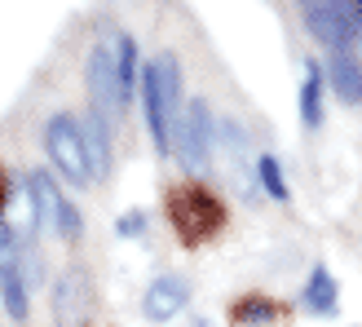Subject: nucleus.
<instances>
[{"mask_svg":"<svg viewBox=\"0 0 362 327\" xmlns=\"http://www.w3.org/2000/svg\"><path fill=\"white\" fill-rule=\"evenodd\" d=\"M115 230L119 234H141V230H146V217H141V212H124L115 222Z\"/></svg>","mask_w":362,"mask_h":327,"instance_id":"obj_18","label":"nucleus"},{"mask_svg":"<svg viewBox=\"0 0 362 327\" xmlns=\"http://www.w3.org/2000/svg\"><path fill=\"white\" fill-rule=\"evenodd\" d=\"M168 217H173V230L181 234V243H204L226 226L221 199L212 190H204V186H194V181L168 190Z\"/></svg>","mask_w":362,"mask_h":327,"instance_id":"obj_1","label":"nucleus"},{"mask_svg":"<svg viewBox=\"0 0 362 327\" xmlns=\"http://www.w3.org/2000/svg\"><path fill=\"white\" fill-rule=\"evenodd\" d=\"M186 301H190V283L181 279V275H164V279H155V283L146 287L141 310H146L151 323H168L173 314L186 310Z\"/></svg>","mask_w":362,"mask_h":327,"instance_id":"obj_8","label":"nucleus"},{"mask_svg":"<svg viewBox=\"0 0 362 327\" xmlns=\"http://www.w3.org/2000/svg\"><path fill=\"white\" fill-rule=\"evenodd\" d=\"M300 301H305V310H314V314H336V279L327 275V265H314Z\"/></svg>","mask_w":362,"mask_h":327,"instance_id":"obj_11","label":"nucleus"},{"mask_svg":"<svg viewBox=\"0 0 362 327\" xmlns=\"http://www.w3.org/2000/svg\"><path fill=\"white\" fill-rule=\"evenodd\" d=\"M5 199H9V190H5V181H0V212H5Z\"/></svg>","mask_w":362,"mask_h":327,"instance_id":"obj_19","label":"nucleus"},{"mask_svg":"<svg viewBox=\"0 0 362 327\" xmlns=\"http://www.w3.org/2000/svg\"><path fill=\"white\" fill-rule=\"evenodd\" d=\"M257 173H261V186L274 195V199H287V181H283V168H279V159L274 155H261L257 159Z\"/></svg>","mask_w":362,"mask_h":327,"instance_id":"obj_17","label":"nucleus"},{"mask_svg":"<svg viewBox=\"0 0 362 327\" xmlns=\"http://www.w3.org/2000/svg\"><path fill=\"white\" fill-rule=\"evenodd\" d=\"M354 18H358V23H362V0H354Z\"/></svg>","mask_w":362,"mask_h":327,"instance_id":"obj_20","label":"nucleus"},{"mask_svg":"<svg viewBox=\"0 0 362 327\" xmlns=\"http://www.w3.org/2000/svg\"><path fill=\"white\" fill-rule=\"evenodd\" d=\"M234 323H243V327H269V323H279V305L265 301V297H243L239 305H234Z\"/></svg>","mask_w":362,"mask_h":327,"instance_id":"obj_14","label":"nucleus"},{"mask_svg":"<svg viewBox=\"0 0 362 327\" xmlns=\"http://www.w3.org/2000/svg\"><path fill=\"white\" fill-rule=\"evenodd\" d=\"M5 287V310H9V319L13 323H27V314H31V301H27V287H23V279H9V283H0Z\"/></svg>","mask_w":362,"mask_h":327,"instance_id":"obj_16","label":"nucleus"},{"mask_svg":"<svg viewBox=\"0 0 362 327\" xmlns=\"http://www.w3.org/2000/svg\"><path fill=\"white\" fill-rule=\"evenodd\" d=\"M115 71H119V102L129 106L137 88V45L129 35H115Z\"/></svg>","mask_w":362,"mask_h":327,"instance_id":"obj_12","label":"nucleus"},{"mask_svg":"<svg viewBox=\"0 0 362 327\" xmlns=\"http://www.w3.org/2000/svg\"><path fill=\"white\" fill-rule=\"evenodd\" d=\"M173 151L181 159V168L186 173H204L208 159H212V111L208 102H186V111H181L177 129H173Z\"/></svg>","mask_w":362,"mask_h":327,"instance_id":"obj_3","label":"nucleus"},{"mask_svg":"<svg viewBox=\"0 0 362 327\" xmlns=\"http://www.w3.org/2000/svg\"><path fill=\"white\" fill-rule=\"evenodd\" d=\"M300 124L318 129L322 124V67L305 62V84H300Z\"/></svg>","mask_w":362,"mask_h":327,"instance_id":"obj_10","label":"nucleus"},{"mask_svg":"<svg viewBox=\"0 0 362 327\" xmlns=\"http://www.w3.org/2000/svg\"><path fill=\"white\" fill-rule=\"evenodd\" d=\"M53 319L62 327H80L88 319V279H84V270H66V275L53 283Z\"/></svg>","mask_w":362,"mask_h":327,"instance_id":"obj_7","label":"nucleus"},{"mask_svg":"<svg viewBox=\"0 0 362 327\" xmlns=\"http://www.w3.org/2000/svg\"><path fill=\"white\" fill-rule=\"evenodd\" d=\"M327 71H332V88H336V98H340V102H349V106H358V102H362V67L349 58V53H336Z\"/></svg>","mask_w":362,"mask_h":327,"instance_id":"obj_9","label":"nucleus"},{"mask_svg":"<svg viewBox=\"0 0 362 327\" xmlns=\"http://www.w3.org/2000/svg\"><path fill=\"white\" fill-rule=\"evenodd\" d=\"M84 80H88V98H93V111L111 124L119 115V71H115V35L111 40H98L93 53H88V67H84Z\"/></svg>","mask_w":362,"mask_h":327,"instance_id":"obj_4","label":"nucleus"},{"mask_svg":"<svg viewBox=\"0 0 362 327\" xmlns=\"http://www.w3.org/2000/svg\"><path fill=\"white\" fill-rule=\"evenodd\" d=\"M305 27L314 31V40L332 45L336 53L349 49L358 40V18H354V5H332V0H314V5H305Z\"/></svg>","mask_w":362,"mask_h":327,"instance_id":"obj_6","label":"nucleus"},{"mask_svg":"<svg viewBox=\"0 0 362 327\" xmlns=\"http://www.w3.org/2000/svg\"><path fill=\"white\" fill-rule=\"evenodd\" d=\"M18 239H13V230L0 222V283H9V279H18Z\"/></svg>","mask_w":362,"mask_h":327,"instance_id":"obj_15","label":"nucleus"},{"mask_svg":"<svg viewBox=\"0 0 362 327\" xmlns=\"http://www.w3.org/2000/svg\"><path fill=\"white\" fill-rule=\"evenodd\" d=\"M31 190V204H35V222H45L53 234H62V239H80V212L71 208V199L58 190V181H53L49 173H31L27 181Z\"/></svg>","mask_w":362,"mask_h":327,"instance_id":"obj_5","label":"nucleus"},{"mask_svg":"<svg viewBox=\"0 0 362 327\" xmlns=\"http://www.w3.org/2000/svg\"><path fill=\"white\" fill-rule=\"evenodd\" d=\"M84 142H88V164H93V177H106V173H111V142H106V120L98 111L88 115Z\"/></svg>","mask_w":362,"mask_h":327,"instance_id":"obj_13","label":"nucleus"},{"mask_svg":"<svg viewBox=\"0 0 362 327\" xmlns=\"http://www.w3.org/2000/svg\"><path fill=\"white\" fill-rule=\"evenodd\" d=\"M45 151H49V159L58 164V173L71 181V186H93L88 142H84V129L76 124V115H71V111L49 115V124H45Z\"/></svg>","mask_w":362,"mask_h":327,"instance_id":"obj_2","label":"nucleus"}]
</instances>
